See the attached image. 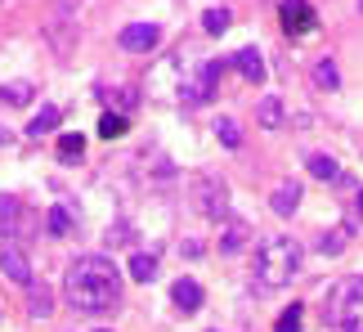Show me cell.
Returning <instances> with one entry per match:
<instances>
[{"label": "cell", "mask_w": 363, "mask_h": 332, "mask_svg": "<svg viewBox=\"0 0 363 332\" xmlns=\"http://www.w3.org/2000/svg\"><path fill=\"white\" fill-rule=\"evenodd\" d=\"M63 292L72 310L104 314L121 301V270L113 265V256H77L63 274Z\"/></svg>", "instance_id": "6da1fadb"}, {"label": "cell", "mask_w": 363, "mask_h": 332, "mask_svg": "<svg viewBox=\"0 0 363 332\" xmlns=\"http://www.w3.org/2000/svg\"><path fill=\"white\" fill-rule=\"evenodd\" d=\"M301 243L287 238V233H269L260 247H256V283L260 287H287L291 279L301 274Z\"/></svg>", "instance_id": "7a4b0ae2"}, {"label": "cell", "mask_w": 363, "mask_h": 332, "mask_svg": "<svg viewBox=\"0 0 363 332\" xmlns=\"http://www.w3.org/2000/svg\"><path fill=\"white\" fill-rule=\"evenodd\" d=\"M323 319L337 332H363V274H350V279L332 283Z\"/></svg>", "instance_id": "3957f363"}, {"label": "cell", "mask_w": 363, "mask_h": 332, "mask_svg": "<svg viewBox=\"0 0 363 332\" xmlns=\"http://www.w3.org/2000/svg\"><path fill=\"white\" fill-rule=\"evenodd\" d=\"M193 193H198V211L202 216H211V220H220L229 211V193H225V184L220 179H211V175H202L198 184H193Z\"/></svg>", "instance_id": "277c9868"}, {"label": "cell", "mask_w": 363, "mask_h": 332, "mask_svg": "<svg viewBox=\"0 0 363 332\" xmlns=\"http://www.w3.org/2000/svg\"><path fill=\"white\" fill-rule=\"evenodd\" d=\"M0 274L13 283H23V287H32V260H27V252L18 243H5L0 247Z\"/></svg>", "instance_id": "5b68a950"}, {"label": "cell", "mask_w": 363, "mask_h": 332, "mask_svg": "<svg viewBox=\"0 0 363 332\" xmlns=\"http://www.w3.org/2000/svg\"><path fill=\"white\" fill-rule=\"evenodd\" d=\"M278 13H283V27H287L291 36L314 32V9L305 5V0H283V5H278Z\"/></svg>", "instance_id": "8992f818"}, {"label": "cell", "mask_w": 363, "mask_h": 332, "mask_svg": "<svg viewBox=\"0 0 363 332\" xmlns=\"http://www.w3.org/2000/svg\"><path fill=\"white\" fill-rule=\"evenodd\" d=\"M157 27H152V23H130V27H121V50H130V54H148L152 45H157Z\"/></svg>", "instance_id": "52a82bcc"}, {"label": "cell", "mask_w": 363, "mask_h": 332, "mask_svg": "<svg viewBox=\"0 0 363 332\" xmlns=\"http://www.w3.org/2000/svg\"><path fill=\"white\" fill-rule=\"evenodd\" d=\"M269 206H274V216H291V211L301 206V184H296V179H283V184L274 189Z\"/></svg>", "instance_id": "ba28073f"}, {"label": "cell", "mask_w": 363, "mask_h": 332, "mask_svg": "<svg viewBox=\"0 0 363 332\" xmlns=\"http://www.w3.org/2000/svg\"><path fill=\"white\" fill-rule=\"evenodd\" d=\"M171 301L184 314H193V310H202V287L193 283V279H175V287H171Z\"/></svg>", "instance_id": "9c48e42d"}, {"label": "cell", "mask_w": 363, "mask_h": 332, "mask_svg": "<svg viewBox=\"0 0 363 332\" xmlns=\"http://www.w3.org/2000/svg\"><path fill=\"white\" fill-rule=\"evenodd\" d=\"M247 238H251L247 220H229V225L220 229V252H225V256H233V252H242V247H247Z\"/></svg>", "instance_id": "30bf717a"}, {"label": "cell", "mask_w": 363, "mask_h": 332, "mask_svg": "<svg viewBox=\"0 0 363 332\" xmlns=\"http://www.w3.org/2000/svg\"><path fill=\"white\" fill-rule=\"evenodd\" d=\"M233 63H238V72L251 81V86H260V81H264V59H260V50H238V54H233Z\"/></svg>", "instance_id": "8fae6325"}, {"label": "cell", "mask_w": 363, "mask_h": 332, "mask_svg": "<svg viewBox=\"0 0 363 332\" xmlns=\"http://www.w3.org/2000/svg\"><path fill=\"white\" fill-rule=\"evenodd\" d=\"M256 121L264 131H278L283 126V99H278V94H264V99L256 104Z\"/></svg>", "instance_id": "7c38bea8"}, {"label": "cell", "mask_w": 363, "mask_h": 332, "mask_svg": "<svg viewBox=\"0 0 363 332\" xmlns=\"http://www.w3.org/2000/svg\"><path fill=\"white\" fill-rule=\"evenodd\" d=\"M125 274H130L135 283H152V279H157V256L135 252V256H130V265H125Z\"/></svg>", "instance_id": "4fadbf2b"}, {"label": "cell", "mask_w": 363, "mask_h": 332, "mask_svg": "<svg viewBox=\"0 0 363 332\" xmlns=\"http://www.w3.org/2000/svg\"><path fill=\"white\" fill-rule=\"evenodd\" d=\"M27 314H32V319H50V314H54L50 287H36V283H32V292H27Z\"/></svg>", "instance_id": "5bb4252c"}, {"label": "cell", "mask_w": 363, "mask_h": 332, "mask_svg": "<svg viewBox=\"0 0 363 332\" xmlns=\"http://www.w3.org/2000/svg\"><path fill=\"white\" fill-rule=\"evenodd\" d=\"M54 126H59V108L45 104V108H40V113H36L32 121H27V135H32V140H40V135H50Z\"/></svg>", "instance_id": "9a60e30c"}, {"label": "cell", "mask_w": 363, "mask_h": 332, "mask_svg": "<svg viewBox=\"0 0 363 332\" xmlns=\"http://www.w3.org/2000/svg\"><path fill=\"white\" fill-rule=\"evenodd\" d=\"M45 229L54 233V238H67V233H72V206H54V211L45 216Z\"/></svg>", "instance_id": "2e32d148"}, {"label": "cell", "mask_w": 363, "mask_h": 332, "mask_svg": "<svg viewBox=\"0 0 363 332\" xmlns=\"http://www.w3.org/2000/svg\"><path fill=\"white\" fill-rule=\"evenodd\" d=\"M310 175H314V179H341V162L328 157V153H314V157H310Z\"/></svg>", "instance_id": "e0dca14e"}, {"label": "cell", "mask_w": 363, "mask_h": 332, "mask_svg": "<svg viewBox=\"0 0 363 332\" xmlns=\"http://www.w3.org/2000/svg\"><path fill=\"white\" fill-rule=\"evenodd\" d=\"M314 86H318V90H337V86H341V72H337V63H332V59L314 63Z\"/></svg>", "instance_id": "ac0fdd59"}, {"label": "cell", "mask_w": 363, "mask_h": 332, "mask_svg": "<svg viewBox=\"0 0 363 332\" xmlns=\"http://www.w3.org/2000/svg\"><path fill=\"white\" fill-rule=\"evenodd\" d=\"M202 32L206 36H225L229 32V9H206L202 13Z\"/></svg>", "instance_id": "d6986e66"}, {"label": "cell", "mask_w": 363, "mask_h": 332, "mask_svg": "<svg viewBox=\"0 0 363 332\" xmlns=\"http://www.w3.org/2000/svg\"><path fill=\"white\" fill-rule=\"evenodd\" d=\"M0 99L23 108V104H32V86H27V81H9V86H0Z\"/></svg>", "instance_id": "ffe728a7"}, {"label": "cell", "mask_w": 363, "mask_h": 332, "mask_svg": "<svg viewBox=\"0 0 363 332\" xmlns=\"http://www.w3.org/2000/svg\"><path fill=\"white\" fill-rule=\"evenodd\" d=\"M216 135L225 140V148H238L242 144V131H238V121H233V117H220L216 121Z\"/></svg>", "instance_id": "44dd1931"}, {"label": "cell", "mask_w": 363, "mask_h": 332, "mask_svg": "<svg viewBox=\"0 0 363 332\" xmlns=\"http://www.w3.org/2000/svg\"><path fill=\"white\" fill-rule=\"evenodd\" d=\"M81 153H86V140H81V135H63L59 140V162H77Z\"/></svg>", "instance_id": "7402d4cb"}, {"label": "cell", "mask_w": 363, "mask_h": 332, "mask_svg": "<svg viewBox=\"0 0 363 332\" xmlns=\"http://www.w3.org/2000/svg\"><path fill=\"white\" fill-rule=\"evenodd\" d=\"M345 243H350V233H345V229H332V233H323V238H318V252H323V256H337Z\"/></svg>", "instance_id": "603a6c76"}, {"label": "cell", "mask_w": 363, "mask_h": 332, "mask_svg": "<svg viewBox=\"0 0 363 332\" xmlns=\"http://www.w3.org/2000/svg\"><path fill=\"white\" fill-rule=\"evenodd\" d=\"M99 135H104V140H121V135H125V117L121 113H104Z\"/></svg>", "instance_id": "cb8c5ba5"}, {"label": "cell", "mask_w": 363, "mask_h": 332, "mask_svg": "<svg viewBox=\"0 0 363 332\" xmlns=\"http://www.w3.org/2000/svg\"><path fill=\"white\" fill-rule=\"evenodd\" d=\"M301 323H305V310H301V306H291V310H283V314H278L274 332H301Z\"/></svg>", "instance_id": "d4e9b609"}, {"label": "cell", "mask_w": 363, "mask_h": 332, "mask_svg": "<svg viewBox=\"0 0 363 332\" xmlns=\"http://www.w3.org/2000/svg\"><path fill=\"white\" fill-rule=\"evenodd\" d=\"M13 216H18V198H9V193H0V225H13Z\"/></svg>", "instance_id": "484cf974"}, {"label": "cell", "mask_w": 363, "mask_h": 332, "mask_svg": "<svg viewBox=\"0 0 363 332\" xmlns=\"http://www.w3.org/2000/svg\"><path fill=\"white\" fill-rule=\"evenodd\" d=\"M117 104H121V108H135V104H139V90H135V86H121V90H117Z\"/></svg>", "instance_id": "4316f807"}, {"label": "cell", "mask_w": 363, "mask_h": 332, "mask_svg": "<svg viewBox=\"0 0 363 332\" xmlns=\"http://www.w3.org/2000/svg\"><path fill=\"white\" fill-rule=\"evenodd\" d=\"M354 211H359V216H363V193H359V198H354Z\"/></svg>", "instance_id": "83f0119b"}, {"label": "cell", "mask_w": 363, "mask_h": 332, "mask_svg": "<svg viewBox=\"0 0 363 332\" xmlns=\"http://www.w3.org/2000/svg\"><path fill=\"white\" fill-rule=\"evenodd\" d=\"M359 9H363V0H359Z\"/></svg>", "instance_id": "f1b7e54d"}, {"label": "cell", "mask_w": 363, "mask_h": 332, "mask_svg": "<svg viewBox=\"0 0 363 332\" xmlns=\"http://www.w3.org/2000/svg\"><path fill=\"white\" fill-rule=\"evenodd\" d=\"M99 332H108V328H99Z\"/></svg>", "instance_id": "f546056e"}]
</instances>
